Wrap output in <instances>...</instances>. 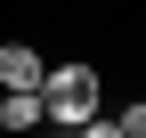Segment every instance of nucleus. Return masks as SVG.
Wrapping results in <instances>:
<instances>
[{"instance_id": "nucleus-1", "label": "nucleus", "mask_w": 146, "mask_h": 138, "mask_svg": "<svg viewBox=\"0 0 146 138\" xmlns=\"http://www.w3.org/2000/svg\"><path fill=\"white\" fill-rule=\"evenodd\" d=\"M41 98H49V122H73L81 130L89 114H98V73H89V65H49Z\"/></svg>"}, {"instance_id": "nucleus-2", "label": "nucleus", "mask_w": 146, "mask_h": 138, "mask_svg": "<svg viewBox=\"0 0 146 138\" xmlns=\"http://www.w3.org/2000/svg\"><path fill=\"white\" fill-rule=\"evenodd\" d=\"M49 57H33V41H0V90H41Z\"/></svg>"}, {"instance_id": "nucleus-3", "label": "nucleus", "mask_w": 146, "mask_h": 138, "mask_svg": "<svg viewBox=\"0 0 146 138\" xmlns=\"http://www.w3.org/2000/svg\"><path fill=\"white\" fill-rule=\"evenodd\" d=\"M41 122H49L41 90H0V130H41Z\"/></svg>"}, {"instance_id": "nucleus-4", "label": "nucleus", "mask_w": 146, "mask_h": 138, "mask_svg": "<svg viewBox=\"0 0 146 138\" xmlns=\"http://www.w3.org/2000/svg\"><path fill=\"white\" fill-rule=\"evenodd\" d=\"M114 122H122V138H146V98H138V106H122Z\"/></svg>"}, {"instance_id": "nucleus-5", "label": "nucleus", "mask_w": 146, "mask_h": 138, "mask_svg": "<svg viewBox=\"0 0 146 138\" xmlns=\"http://www.w3.org/2000/svg\"><path fill=\"white\" fill-rule=\"evenodd\" d=\"M81 138H122V122H98V114H89V122H81Z\"/></svg>"}]
</instances>
